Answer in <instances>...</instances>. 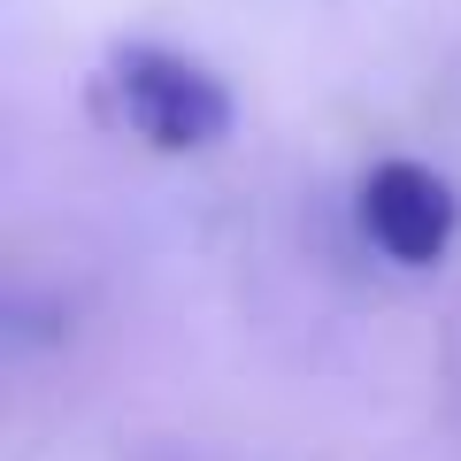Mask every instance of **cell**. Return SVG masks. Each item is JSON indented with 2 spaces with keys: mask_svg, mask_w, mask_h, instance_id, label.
<instances>
[{
  "mask_svg": "<svg viewBox=\"0 0 461 461\" xmlns=\"http://www.w3.org/2000/svg\"><path fill=\"white\" fill-rule=\"evenodd\" d=\"M100 85H108L115 123H123L139 147H154V154H208V147H223L230 123H239L230 85L215 77L200 54L162 47V39H123V47H108Z\"/></svg>",
  "mask_w": 461,
  "mask_h": 461,
  "instance_id": "cell-1",
  "label": "cell"
},
{
  "mask_svg": "<svg viewBox=\"0 0 461 461\" xmlns=\"http://www.w3.org/2000/svg\"><path fill=\"white\" fill-rule=\"evenodd\" d=\"M354 223L393 269H438L461 230V193L446 185V169L415 154H384L354 185Z\"/></svg>",
  "mask_w": 461,
  "mask_h": 461,
  "instance_id": "cell-2",
  "label": "cell"
}]
</instances>
